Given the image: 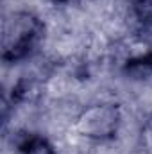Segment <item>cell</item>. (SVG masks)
Listing matches in <instances>:
<instances>
[{"mask_svg":"<svg viewBox=\"0 0 152 154\" xmlns=\"http://www.w3.org/2000/svg\"><path fill=\"white\" fill-rule=\"evenodd\" d=\"M43 23L36 14L18 11L4 20L2 34V59L5 63H16L27 57L43 38Z\"/></svg>","mask_w":152,"mask_h":154,"instance_id":"1","label":"cell"},{"mask_svg":"<svg viewBox=\"0 0 152 154\" xmlns=\"http://www.w3.org/2000/svg\"><path fill=\"white\" fill-rule=\"evenodd\" d=\"M120 122L118 108L113 104H97L88 108L77 120V127L84 136L104 140L111 138Z\"/></svg>","mask_w":152,"mask_h":154,"instance_id":"2","label":"cell"},{"mask_svg":"<svg viewBox=\"0 0 152 154\" xmlns=\"http://www.w3.org/2000/svg\"><path fill=\"white\" fill-rule=\"evenodd\" d=\"M18 149L22 154H56L50 142L39 134H25L18 142Z\"/></svg>","mask_w":152,"mask_h":154,"instance_id":"3","label":"cell"},{"mask_svg":"<svg viewBox=\"0 0 152 154\" xmlns=\"http://www.w3.org/2000/svg\"><path fill=\"white\" fill-rule=\"evenodd\" d=\"M125 72L134 77H143L152 72V52L145 56H138L134 59H129L125 65Z\"/></svg>","mask_w":152,"mask_h":154,"instance_id":"4","label":"cell"},{"mask_svg":"<svg viewBox=\"0 0 152 154\" xmlns=\"http://www.w3.org/2000/svg\"><path fill=\"white\" fill-rule=\"evenodd\" d=\"M136 20L143 25H152V0H131Z\"/></svg>","mask_w":152,"mask_h":154,"instance_id":"5","label":"cell"},{"mask_svg":"<svg viewBox=\"0 0 152 154\" xmlns=\"http://www.w3.org/2000/svg\"><path fill=\"white\" fill-rule=\"evenodd\" d=\"M54 2H59V4H68V2H77V0H54Z\"/></svg>","mask_w":152,"mask_h":154,"instance_id":"6","label":"cell"},{"mask_svg":"<svg viewBox=\"0 0 152 154\" xmlns=\"http://www.w3.org/2000/svg\"><path fill=\"white\" fill-rule=\"evenodd\" d=\"M149 131H150V134H152V115H150V120H149Z\"/></svg>","mask_w":152,"mask_h":154,"instance_id":"7","label":"cell"}]
</instances>
